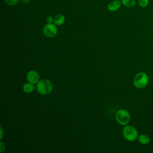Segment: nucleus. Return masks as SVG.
<instances>
[{
    "label": "nucleus",
    "instance_id": "1",
    "mask_svg": "<svg viewBox=\"0 0 153 153\" xmlns=\"http://www.w3.org/2000/svg\"><path fill=\"white\" fill-rule=\"evenodd\" d=\"M149 78L148 75L144 72L137 73L133 78V84L138 89L146 87L149 83Z\"/></svg>",
    "mask_w": 153,
    "mask_h": 153
},
{
    "label": "nucleus",
    "instance_id": "2",
    "mask_svg": "<svg viewBox=\"0 0 153 153\" xmlns=\"http://www.w3.org/2000/svg\"><path fill=\"white\" fill-rule=\"evenodd\" d=\"M36 88L37 91L41 94H48L51 92L53 88L52 82L47 79L39 80L36 84Z\"/></svg>",
    "mask_w": 153,
    "mask_h": 153
},
{
    "label": "nucleus",
    "instance_id": "3",
    "mask_svg": "<svg viewBox=\"0 0 153 153\" xmlns=\"http://www.w3.org/2000/svg\"><path fill=\"white\" fill-rule=\"evenodd\" d=\"M123 135L124 139L129 142L136 140L138 137V131L137 129L130 125L126 126L123 130Z\"/></svg>",
    "mask_w": 153,
    "mask_h": 153
},
{
    "label": "nucleus",
    "instance_id": "4",
    "mask_svg": "<svg viewBox=\"0 0 153 153\" xmlns=\"http://www.w3.org/2000/svg\"><path fill=\"white\" fill-rule=\"evenodd\" d=\"M115 118L119 124L122 126H126L130 121V115L127 110L121 109L117 111L116 112Z\"/></svg>",
    "mask_w": 153,
    "mask_h": 153
},
{
    "label": "nucleus",
    "instance_id": "5",
    "mask_svg": "<svg viewBox=\"0 0 153 153\" xmlns=\"http://www.w3.org/2000/svg\"><path fill=\"white\" fill-rule=\"evenodd\" d=\"M43 34L48 38H53L57 33V28L54 23H47L42 29Z\"/></svg>",
    "mask_w": 153,
    "mask_h": 153
},
{
    "label": "nucleus",
    "instance_id": "6",
    "mask_svg": "<svg viewBox=\"0 0 153 153\" xmlns=\"http://www.w3.org/2000/svg\"><path fill=\"white\" fill-rule=\"evenodd\" d=\"M26 78L27 81L33 84H37L39 81V75L36 71L34 70L29 71L27 74Z\"/></svg>",
    "mask_w": 153,
    "mask_h": 153
},
{
    "label": "nucleus",
    "instance_id": "7",
    "mask_svg": "<svg viewBox=\"0 0 153 153\" xmlns=\"http://www.w3.org/2000/svg\"><path fill=\"white\" fill-rule=\"evenodd\" d=\"M122 3L120 0H114L108 5V9L110 11H117L121 6Z\"/></svg>",
    "mask_w": 153,
    "mask_h": 153
},
{
    "label": "nucleus",
    "instance_id": "8",
    "mask_svg": "<svg viewBox=\"0 0 153 153\" xmlns=\"http://www.w3.org/2000/svg\"><path fill=\"white\" fill-rule=\"evenodd\" d=\"M137 140L140 144L143 145H148L151 140L149 136L146 134H142L140 135H139Z\"/></svg>",
    "mask_w": 153,
    "mask_h": 153
},
{
    "label": "nucleus",
    "instance_id": "9",
    "mask_svg": "<svg viewBox=\"0 0 153 153\" xmlns=\"http://www.w3.org/2000/svg\"><path fill=\"white\" fill-rule=\"evenodd\" d=\"M65 22V17L62 14H58L54 17V23L56 26H60Z\"/></svg>",
    "mask_w": 153,
    "mask_h": 153
},
{
    "label": "nucleus",
    "instance_id": "10",
    "mask_svg": "<svg viewBox=\"0 0 153 153\" xmlns=\"http://www.w3.org/2000/svg\"><path fill=\"white\" fill-rule=\"evenodd\" d=\"M34 89H35V87H34L33 84L30 82L26 83L25 84H24V85L23 87V90L24 92H25L26 93H30L33 92Z\"/></svg>",
    "mask_w": 153,
    "mask_h": 153
},
{
    "label": "nucleus",
    "instance_id": "11",
    "mask_svg": "<svg viewBox=\"0 0 153 153\" xmlns=\"http://www.w3.org/2000/svg\"><path fill=\"white\" fill-rule=\"evenodd\" d=\"M122 5L127 8H132L136 5V0H121Z\"/></svg>",
    "mask_w": 153,
    "mask_h": 153
},
{
    "label": "nucleus",
    "instance_id": "12",
    "mask_svg": "<svg viewBox=\"0 0 153 153\" xmlns=\"http://www.w3.org/2000/svg\"><path fill=\"white\" fill-rule=\"evenodd\" d=\"M139 5L142 8L146 7L149 2V0H137Z\"/></svg>",
    "mask_w": 153,
    "mask_h": 153
},
{
    "label": "nucleus",
    "instance_id": "13",
    "mask_svg": "<svg viewBox=\"0 0 153 153\" xmlns=\"http://www.w3.org/2000/svg\"><path fill=\"white\" fill-rule=\"evenodd\" d=\"M5 4L10 6H14L17 4L19 0H4Z\"/></svg>",
    "mask_w": 153,
    "mask_h": 153
},
{
    "label": "nucleus",
    "instance_id": "14",
    "mask_svg": "<svg viewBox=\"0 0 153 153\" xmlns=\"http://www.w3.org/2000/svg\"><path fill=\"white\" fill-rule=\"evenodd\" d=\"M46 21L47 23H53V22H54V18L51 16H48L46 18Z\"/></svg>",
    "mask_w": 153,
    "mask_h": 153
},
{
    "label": "nucleus",
    "instance_id": "15",
    "mask_svg": "<svg viewBox=\"0 0 153 153\" xmlns=\"http://www.w3.org/2000/svg\"><path fill=\"white\" fill-rule=\"evenodd\" d=\"M5 149V145L2 142H1V152H2Z\"/></svg>",
    "mask_w": 153,
    "mask_h": 153
},
{
    "label": "nucleus",
    "instance_id": "16",
    "mask_svg": "<svg viewBox=\"0 0 153 153\" xmlns=\"http://www.w3.org/2000/svg\"><path fill=\"white\" fill-rule=\"evenodd\" d=\"M22 1L24 4H27L30 1V0H22Z\"/></svg>",
    "mask_w": 153,
    "mask_h": 153
}]
</instances>
